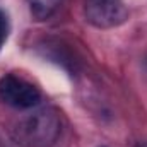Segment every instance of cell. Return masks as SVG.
Masks as SVG:
<instances>
[{"label":"cell","mask_w":147,"mask_h":147,"mask_svg":"<svg viewBox=\"0 0 147 147\" xmlns=\"http://www.w3.org/2000/svg\"><path fill=\"white\" fill-rule=\"evenodd\" d=\"M60 134V113L53 106H36L12 127V139L21 147H51Z\"/></svg>","instance_id":"6da1fadb"},{"label":"cell","mask_w":147,"mask_h":147,"mask_svg":"<svg viewBox=\"0 0 147 147\" xmlns=\"http://www.w3.org/2000/svg\"><path fill=\"white\" fill-rule=\"evenodd\" d=\"M84 17L98 29H113L128 21L123 0H84Z\"/></svg>","instance_id":"7a4b0ae2"},{"label":"cell","mask_w":147,"mask_h":147,"mask_svg":"<svg viewBox=\"0 0 147 147\" xmlns=\"http://www.w3.org/2000/svg\"><path fill=\"white\" fill-rule=\"evenodd\" d=\"M0 99L16 110H33L41 101V92L17 75H5L0 79Z\"/></svg>","instance_id":"3957f363"},{"label":"cell","mask_w":147,"mask_h":147,"mask_svg":"<svg viewBox=\"0 0 147 147\" xmlns=\"http://www.w3.org/2000/svg\"><path fill=\"white\" fill-rule=\"evenodd\" d=\"M62 2L63 0H28V5H29L31 16L38 21H43L51 17Z\"/></svg>","instance_id":"277c9868"},{"label":"cell","mask_w":147,"mask_h":147,"mask_svg":"<svg viewBox=\"0 0 147 147\" xmlns=\"http://www.w3.org/2000/svg\"><path fill=\"white\" fill-rule=\"evenodd\" d=\"M9 29H10V26H9V17H7V14H5L3 10H0V50H2L3 43L7 41Z\"/></svg>","instance_id":"5b68a950"},{"label":"cell","mask_w":147,"mask_h":147,"mask_svg":"<svg viewBox=\"0 0 147 147\" xmlns=\"http://www.w3.org/2000/svg\"><path fill=\"white\" fill-rule=\"evenodd\" d=\"M137 147H147V142H140V144H139Z\"/></svg>","instance_id":"8992f818"}]
</instances>
